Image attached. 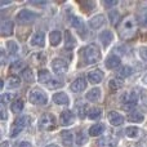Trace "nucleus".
Returning a JSON list of instances; mask_svg holds the SVG:
<instances>
[{
    "label": "nucleus",
    "mask_w": 147,
    "mask_h": 147,
    "mask_svg": "<svg viewBox=\"0 0 147 147\" xmlns=\"http://www.w3.org/2000/svg\"><path fill=\"white\" fill-rule=\"evenodd\" d=\"M117 31L123 40H130L137 32V21L132 14L125 16L117 25Z\"/></svg>",
    "instance_id": "nucleus-1"
},
{
    "label": "nucleus",
    "mask_w": 147,
    "mask_h": 147,
    "mask_svg": "<svg viewBox=\"0 0 147 147\" xmlns=\"http://www.w3.org/2000/svg\"><path fill=\"white\" fill-rule=\"evenodd\" d=\"M84 59L85 63L88 65H93L101 59V51L96 44H89L88 47L84 48Z\"/></svg>",
    "instance_id": "nucleus-2"
},
{
    "label": "nucleus",
    "mask_w": 147,
    "mask_h": 147,
    "mask_svg": "<svg viewBox=\"0 0 147 147\" xmlns=\"http://www.w3.org/2000/svg\"><path fill=\"white\" fill-rule=\"evenodd\" d=\"M28 99H30V102L32 105L44 106V105H47V102H48V96H47V93L44 90L35 88V89H31V90H30Z\"/></svg>",
    "instance_id": "nucleus-3"
},
{
    "label": "nucleus",
    "mask_w": 147,
    "mask_h": 147,
    "mask_svg": "<svg viewBox=\"0 0 147 147\" xmlns=\"http://www.w3.org/2000/svg\"><path fill=\"white\" fill-rule=\"evenodd\" d=\"M57 125L56 117L53 114H43L39 119V128L41 130H53Z\"/></svg>",
    "instance_id": "nucleus-4"
},
{
    "label": "nucleus",
    "mask_w": 147,
    "mask_h": 147,
    "mask_svg": "<svg viewBox=\"0 0 147 147\" xmlns=\"http://www.w3.org/2000/svg\"><path fill=\"white\" fill-rule=\"evenodd\" d=\"M30 120L31 119L28 116H21V117H18V119H16L12 128H10V137L14 138V137H17L18 134H21V132L26 128V125L30 123Z\"/></svg>",
    "instance_id": "nucleus-5"
},
{
    "label": "nucleus",
    "mask_w": 147,
    "mask_h": 147,
    "mask_svg": "<svg viewBox=\"0 0 147 147\" xmlns=\"http://www.w3.org/2000/svg\"><path fill=\"white\" fill-rule=\"evenodd\" d=\"M120 102L123 103V109H132L138 103V96L136 92H124L120 97Z\"/></svg>",
    "instance_id": "nucleus-6"
},
{
    "label": "nucleus",
    "mask_w": 147,
    "mask_h": 147,
    "mask_svg": "<svg viewBox=\"0 0 147 147\" xmlns=\"http://www.w3.org/2000/svg\"><path fill=\"white\" fill-rule=\"evenodd\" d=\"M39 18V14L32 10L28 9H22L17 13L16 16V21H18L20 23H28V22H34V21Z\"/></svg>",
    "instance_id": "nucleus-7"
},
{
    "label": "nucleus",
    "mask_w": 147,
    "mask_h": 147,
    "mask_svg": "<svg viewBox=\"0 0 147 147\" xmlns=\"http://www.w3.org/2000/svg\"><path fill=\"white\" fill-rule=\"evenodd\" d=\"M52 69H53V71L58 76H63V75H66L67 70H69V65L62 58H54L52 61Z\"/></svg>",
    "instance_id": "nucleus-8"
},
{
    "label": "nucleus",
    "mask_w": 147,
    "mask_h": 147,
    "mask_svg": "<svg viewBox=\"0 0 147 147\" xmlns=\"http://www.w3.org/2000/svg\"><path fill=\"white\" fill-rule=\"evenodd\" d=\"M70 23L72 25V27L74 28H76V30L79 31V34H80L81 36H85L86 34H85V25H84V21L81 20L79 16H75V14H72V16H70Z\"/></svg>",
    "instance_id": "nucleus-9"
},
{
    "label": "nucleus",
    "mask_w": 147,
    "mask_h": 147,
    "mask_svg": "<svg viewBox=\"0 0 147 147\" xmlns=\"http://www.w3.org/2000/svg\"><path fill=\"white\" fill-rule=\"evenodd\" d=\"M44 41H45V35L41 31L34 34V36L30 39V45L31 47H38V48H43L44 47Z\"/></svg>",
    "instance_id": "nucleus-10"
},
{
    "label": "nucleus",
    "mask_w": 147,
    "mask_h": 147,
    "mask_svg": "<svg viewBox=\"0 0 147 147\" xmlns=\"http://www.w3.org/2000/svg\"><path fill=\"white\" fill-rule=\"evenodd\" d=\"M107 120H109V123L111 125H114V127H119V125H121L123 123H124V117L116 111H110L109 114H107Z\"/></svg>",
    "instance_id": "nucleus-11"
},
{
    "label": "nucleus",
    "mask_w": 147,
    "mask_h": 147,
    "mask_svg": "<svg viewBox=\"0 0 147 147\" xmlns=\"http://www.w3.org/2000/svg\"><path fill=\"white\" fill-rule=\"evenodd\" d=\"M59 120H61V125H63V127H69V125L74 124V121H75V116H74V114L71 111L66 110V111L61 112Z\"/></svg>",
    "instance_id": "nucleus-12"
},
{
    "label": "nucleus",
    "mask_w": 147,
    "mask_h": 147,
    "mask_svg": "<svg viewBox=\"0 0 147 147\" xmlns=\"http://www.w3.org/2000/svg\"><path fill=\"white\" fill-rule=\"evenodd\" d=\"M105 22H106L105 16L97 14V16H94V17H92L90 20H89V26H90V28H93V30H98V28H101L102 26L105 25Z\"/></svg>",
    "instance_id": "nucleus-13"
},
{
    "label": "nucleus",
    "mask_w": 147,
    "mask_h": 147,
    "mask_svg": "<svg viewBox=\"0 0 147 147\" xmlns=\"http://www.w3.org/2000/svg\"><path fill=\"white\" fill-rule=\"evenodd\" d=\"M85 88H86V80H85V78H83V76L75 79L71 84V90L75 92V93H80V92H83Z\"/></svg>",
    "instance_id": "nucleus-14"
},
{
    "label": "nucleus",
    "mask_w": 147,
    "mask_h": 147,
    "mask_svg": "<svg viewBox=\"0 0 147 147\" xmlns=\"http://www.w3.org/2000/svg\"><path fill=\"white\" fill-rule=\"evenodd\" d=\"M102 79H103V72L101 71V70H93V71H89L88 72V80L89 83L92 84H98L102 81Z\"/></svg>",
    "instance_id": "nucleus-15"
},
{
    "label": "nucleus",
    "mask_w": 147,
    "mask_h": 147,
    "mask_svg": "<svg viewBox=\"0 0 147 147\" xmlns=\"http://www.w3.org/2000/svg\"><path fill=\"white\" fill-rule=\"evenodd\" d=\"M13 22L10 20H4L1 22V26H0V30H1V35L3 36H9L13 34Z\"/></svg>",
    "instance_id": "nucleus-16"
},
{
    "label": "nucleus",
    "mask_w": 147,
    "mask_h": 147,
    "mask_svg": "<svg viewBox=\"0 0 147 147\" xmlns=\"http://www.w3.org/2000/svg\"><path fill=\"white\" fill-rule=\"evenodd\" d=\"M98 39H99V41L102 43V45L107 47V45H110V43L112 41L114 35H112V32L110 30H105V31H102V32L98 35Z\"/></svg>",
    "instance_id": "nucleus-17"
},
{
    "label": "nucleus",
    "mask_w": 147,
    "mask_h": 147,
    "mask_svg": "<svg viewBox=\"0 0 147 147\" xmlns=\"http://www.w3.org/2000/svg\"><path fill=\"white\" fill-rule=\"evenodd\" d=\"M76 45V40L75 38L72 36V34L70 32L69 30L65 31V48L67 49V51H72L74 48H75Z\"/></svg>",
    "instance_id": "nucleus-18"
},
{
    "label": "nucleus",
    "mask_w": 147,
    "mask_h": 147,
    "mask_svg": "<svg viewBox=\"0 0 147 147\" xmlns=\"http://www.w3.org/2000/svg\"><path fill=\"white\" fill-rule=\"evenodd\" d=\"M53 101L56 105H63V106H66V105L70 103V98L69 96H67L65 92H59V93H56L53 96Z\"/></svg>",
    "instance_id": "nucleus-19"
},
{
    "label": "nucleus",
    "mask_w": 147,
    "mask_h": 147,
    "mask_svg": "<svg viewBox=\"0 0 147 147\" xmlns=\"http://www.w3.org/2000/svg\"><path fill=\"white\" fill-rule=\"evenodd\" d=\"M120 58L117 56H115V54H111L110 57H107L106 58V62H105V65H106V67L107 69H110V70H114V69H116V67H119L120 66Z\"/></svg>",
    "instance_id": "nucleus-20"
},
{
    "label": "nucleus",
    "mask_w": 147,
    "mask_h": 147,
    "mask_svg": "<svg viewBox=\"0 0 147 147\" xmlns=\"http://www.w3.org/2000/svg\"><path fill=\"white\" fill-rule=\"evenodd\" d=\"M53 79V76L51 75V72L48 71V70H40V71L38 72V80L39 83L44 84V85H47V84L49 83V81Z\"/></svg>",
    "instance_id": "nucleus-21"
},
{
    "label": "nucleus",
    "mask_w": 147,
    "mask_h": 147,
    "mask_svg": "<svg viewBox=\"0 0 147 147\" xmlns=\"http://www.w3.org/2000/svg\"><path fill=\"white\" fill-rule=\"evenodd\" d=\"M116 146V140L112 137H103L97 141V147H115Z\"/></svg>",
    "instance_id": "nucleus-22"
},
{
    "label": "nucleus",
    "mask_w": 147,
    "mask_h": 147,
    "mask_svg": "<svg viewBox=\"0 0 147 147\" xmlns=\"http://www.w3.org/2000/svg\"><path fill=\"white\" fill-rule=\"evenodd\" d=\"M101 98V89L99 88H93L86 93V99L90 102H97Z\"/></svg>",
    "instance_id": "nucleus-23"
},
{
    "label": "nucleus",
    "mask_w": 147,
    "mask_h": 147,
    "mask_svg": "<svg viewBox=\"0 0 147 147\" xmlns=\"http://www.w3.org/2000/svg\"><path fill=\"white\" fill-rule=\"evenodd\" d=\"M145 116L141 111H132L129 115H128V120L130 123H142Z\"/></svg>",
    "instance_id": "nucleus-24"
},
{
    "label": "nucleus",
    "mask_w": 147,
    "mask_h": 147,
    "mask_svg": "<svg viewBox=\"0 0 147 147\" xmlns=\"http://www.w3.org/2000/svg\"><path fill=\"white\" fill-rule=\"evenodd\" d=\"M61 38H62V35H61V31H58V30H54V31H52V32H51V35H49V40H51V45L57 47L59 43H61Z\"/></svg>",
    "instance_id": "nucleus-25"
},
{
    "label": "nucleus",
    "mask_w": 147,
    "mask_h": 147,
    "mask_svg": "<svg viewBox=\"0 0 147 147\" xmlns=\"http://www.w3.org/2000/svg\"><path fill=\"white\" fill-rule=\"evenodd\" d=\"M103 130H105L103 124H94L93 127H90V129H89V136H92V137H98V136L102 134Z\"/></svg>",
    "instance_id": "nucleus-26"
},
{
    "label": "nucleus",
    "mask_w": 147,
    "mask_h": 147,
    "mask_svg": "<svg viewBox=\"0 0 147 147\" xmlns=\"http://www.w3.org/2000/svg\"><path fill=\"white\" fill-rule=\"evenodd\" d=\"M23 107H25V102H23V99L18 98L12 103L10 109H12V111L14 112V114H21V111L23 110Z\"/></svg>",
    "instance_id": "nucleus-27"
},
{
    "label": "nucleus",
    "mask_w": 147,
    "mask_h": 147,
    "mask_svg": "<svg viewBox=\"0 0 147 147\" xmlns=\"http://www.w3.org/2000/svg\"><path fill=\"white\" fill-rule=\"evenodd\" d=\"M125 134H127V137L134 140V138H138L141 136V130L137 127H128L125 129Z\"/></svg>",
    "instance_id": "nucleus-28"
},
{
    "label": "nucleus",
    "mask_w": 147,
    "mask_h": 147,
    "mask_svg": "<svg viewBox=\"0 0 147 147\" xmlns=\"http://www.w3.org/2000/svg\"><path fill=\"white\" fill-rule=\"evenodd\" d=\"M123 79H120V78H114V79H111L110 80V83H109V86H110V89L111 90H119L120 88L123 86Z\"/></svg>",
    "instance_id": "nucleus-29"
},
{
    "label": "nucleus",
    "mask_w": 147,
    "mask_h": 147,
    "mask_svg": "<svg viewBox=\"0 0 147 147\" xmlns=\"http://www.w3.org/2000/svg\"><path fill=\"white\" fill-rule=\"evenodd\" d=\"M25 69H26V67H25V62L21 61V59H17V61H14L12 65H10V71H12V72H18V71L22 72Z\"/></svg>",
    "instance_id": "nucleus-30"
},
{
    "label": "nucleus",
    "mask_w": 147,
    "mask_h": 147,
    "mask_svg": "<svg viewBox=\"0 0 147 147\" xmlns=\"http://www.w3.org/2000/svg\"><path fill=\"white\" fill-rule=\"evenodd\" d=\"M20 85H21V79L18 78V76L10 75L9 78H8V86H9V88L16 89V88H18Z\"/></svg>",
    "instance_id": "nucleus-31"
},
{
    "label": "nucleus",
    "mask_w": 147,
    "mask_h": 147,
    "mask_svg": "<svg viewBox=\"0 0 147 147\" xmlns=\"http://www.w3.org/2000/svg\"><path fill=\"white\" fill-rule=\"evenodd\" d=\"M101 116H102V111H101V109H98V107H93V109H90L88 111V117L90 120H97Z\"/></svg>",
    "instance_id": "nucleus-32"
},
{
    "label": "nucleus",
    "mask_w": 147,
    "mask_h": 147,
    "mask_svg": "<svg viewBox=\"0 0 147 147\" xmlns=\"http://www.w3.org/2000/svg\"><path fill=\"white\" fill-rule=\"evenodd\" d=\"M32 61H34V63H36V65H44L47 62V57L44 53L39 52V53H35L32 56Z\"/></svg>",
    "instance_id": "nucleus-33"
},
{
    "label": "nucleus",
    "mask_w": 147,
    "mask_h": 147,
    "mask_svg": "<svg viewBox=\"0 0 147 147\" xmlns=\"http://www.w3.org/2000/svg\"><path fill=\"white\" fill-rule=\"evenodd\" d=\"M61 140H62V142H63L66 146L71 145V143H72V133L69 132V130L62 132L61 133Z\"/></svg>",
    "instance_id": "nucleus-34"
},
{
    "label": "nucleus",
    "mask_w": 147,
    "mask_h": 147,
    "mask_svg": "<svg viewBox=\"0 0 147 147\" xmlns=\"http://www.w3.org/2000/svg\"><path fill=\"white\" fill-rule=\"evenodd\" d=\"M21 75H22V78H23V80H25V81H27V83H32L34 75H32V71H31V69L26 67V69L23 70L22 72H21Z\"/></svg>",
    "instance_id": "nucleus-35"
},
{
    "label": "nucleus",
    "mask_w": 147,
    "mask_h": 147,
    "mask_svg": "<svg viewBox=\"0 0 147 147\" xmlns=\"http://www.w3.org/2000/svg\"><path fill=\"white\" fill-rule=\"evenodd\" d=\"M76 111H78V115H79V117H85V116H88V111H86V105L85 103H79V105H76Z\"/></svg>",
    "instance_id": "nucleus-36"
},
{
    "label": "nucleus",
    "mask_w": 147,
    "mask_h": 147,
    "mask_svg": "<svg viewBox=\"0 0 147 147\" xmlns=\"http://www.w3.org/2000/svg\"><path fill=\"white\" fill-rule=\"evenodd\" d=\"M132 72H133V70H132V67L130 66H123L121 69L119 70V76L120 78H128V76H130L132 75Z\"/></svg>",
    "instance_id": "nucleus-37"
},
{
    "label": "nucleus",
    "mask_w": 147,
    "mask_h": 147,
    "mask_svg": "<svg viewBox=\"0 0 147 147\" xmlns=\"http://www.w3.org/2000/svg\"><path fill=\"white\" fill-rule=\"evenodd\" d=\"M7 49L9 52V54H17L18 53V45L16 41H8L7 43Z\"/></svg>",
    "instance_id": "nucleus-38"
},
{
    "label": "nucleus",
    "mask_w": 147,
    "mask_h": 147,
    "mask_svg": "<svg viewBox=\"0 0 147 147\" xmlns=\"http://www.w3.org/2000/svg\"><path fill=\"white\" fill-rule=\"evenodd\" d=\"M86 141H88V137H86V134L84 132H79L78 134H76V143H78L79 146H83Z\"/></svg>",
    "instance_id": "nucleus-39"
},
{
    "label": "nucleus",
    "mask_w": 147,
    "mask_h": 147,
    "mask_svg": "<svg viewBox=\"0 0 147 147\" xmlns=\"http://www.w3.org/2000/svg\"><path fill=\"white\" fill-rule=\"evenodd\" d=\"M16 98V94L14 93H4L1 97V102L3 105H7V103H10V102L13 101V99ZM13 103V102H12Z\"/></svg>",
    "instance_id": "nucleus-40"
},
{
    "label": "nucleus",
    "mask_w": 147,
    "mask_h": 147,
    "mask_svg": "<svg viewBox=\"0 0 147 147\" xmlns=\"http://www.w3.org/2000/svg\"><path fill=\"white\" fill-rule=\"evenodd\" d=\"M110 21H111V23L112 25H116L117 23V21H119V18H120V14H119V12H117V10H111V12H110Z\"/></svg>",
    "instance_id": "nucleus-41"
},
{
    "label": "nucleus",
    "mask_w": 147,
    "mask_h": 147,
    "mask_svg": "<svg viewBox=\"0 0 147 147\" xmlns=\"http://www.w3.org/2000/svg\"><path fill=\"white\" fill-rule=\"evenodd\" d=\"M140 56L143 61H147V47H141L140 48Z\"/></svg>",
    "instance_id": "nucleus-42"
},
{
    "label": "nucleus",
    "mask_w": 147,
    "mask_h": 147,
    "mask_svg": "<svg viewBox=\"0 0 147 147\" xmlns=\"http://www.w3.org/2000/svg\"><path fill=\"white\" fill-rule=\"evenodd\" d=\"M138 22L143 26V27H147V14H141L138 17Z\"/></svg>",
    "instance_id": "nucleus-43"
},
{
    "label": "nucleus",
    "mask_w": 147,
    "mask_h": 147,
    "mask_svg": "<svg viewBox=\"0 0 147 147\" xmlns=\"http://www.w3.org/2000/svg\"><path fill=\"white\" fill-rule=\"evenodd\" d=\"M16 147H32V146H31V143L27 142V141H22V142L17 143V146Z\"/></svg>",
    "instance_id": "nucleus-44"
},
{
    "label": "nucleus",
    "mask_w": 147,
    "mask_h": 147,
    "mask_svg": "<svg viewBox=\"0 0 147 147\" xmlns=\"http://www.w3.org/2000/svg\"><path fill=\"white\" fill-rule=\"evenodd\" d=\"M116 4H117L116 0H111V1H103L105 7H114V5H116Z\"/></svg>",
    "instance_id": "nucleus-45"
},
{
    "label": "nucleus",
    "mask_w": 147,
    "mask_h": 147,
    "mask_svg": "<svg viewBox=\"0 0 147 147\" xmlns=\"http://www.w3.org/2000/svg\"><path fill=\"white\" fill-rule=\"evenodd\" d=\"M1 119L3 120L7 119V111H5V109H4V105L1 106Z\"/></svg>",
    "instance_id": "nucleus-46"
},
{
    "label": "nucleus",
    "mask_w": 147,
    "mask_h": 147,
    "mask_svg": "<svg viewBox=\"0 0 147 147\" xmlns=\"http://www.w3.org/2000/svg\"><path fill=\"white\" fill-rule=\"evenodd\" d=\"M5 62V56H4V51H1V63Z\"/></svg>",
    "instance_id": "nucleus-47"
},
{
    "label": "nucleus",
    "mask_w": 147,
    "mask_h": 147,
    "mask_svg": "<svg viewBox=\"0 0 147 147\" xmlns=\"http://www.w3.org/2000/svg\"><path fill=\"white\" fill-rule=\"evenodd\" d=\"M0 146H1V147H9V145H8V142H7V141H4V142H3Z\"/></svg>",
    "instance_id": "nucleus-48"
},
{
    "label": "nucleus",
    "mask_w": 147,
    "mask_h": 147,
    "mask_svg": "<svg viewBox=\"0 0 147 147\" xmlns=\"http://www.w3.org/2000/svg\"><path fill=\"white\" fill-rule=\"evenodd\" d=\"M142 81H143V83H145V84H146V85H147V74H146V75H145V76H143Z\"/></svg>",
    "instance_id": "nucleus-49"
},
{
    "label": "nucleus",
    "mask_w": 147,
    "mask_h": 147,
    "mask_svg": "<svg viewBox=\"0 0 147 147\" xmlns=\"http://www.w3.org/2000/svg\"><path fill=\"white\" fill-rule=\"evenodd\" d=\"M47 147H59V146H57V145H56V143H52V145H48V146H47Z\"/></svg>",
    "instance_id": "nucleus-50"
}]
</instances>
